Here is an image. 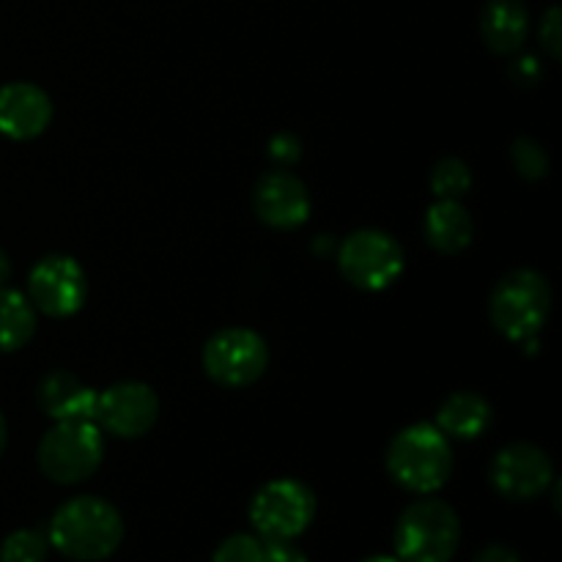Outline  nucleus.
Listing matches in <instances>:
<instances>
[{"instance_id":"2","label":"nucleus","mask_w":562,"mask_h":562,"mask_svg":"<svg viewBox=\"0 0 562 562\" xmlns=\"http://www.w3.org/2000/svg\"><path fill=\"white\" fill-rule=\"evenodd\" d=\"M387 472L412 494H434L453 475L450 439L428 423H415L393 437L387 448Z\"/></svg>"},{"instance_id":"31","label":"nucleus","mask_w":562,"mask_h":562,"mask_svg":"<svg viewBox=\"0 0 562 562\" xmlns=\"http://www.w3.org/2000/svg\"><path fill=\"white\" fill-rule=\"evenodd\" d=\"M362 562H401L398 558H390V554H373V558H366Z\"/></svg>"},{"instance_id":"5","label":"nucleus","mask_w":562,"mask_h":562,"mask_svg":"<svg viewBox=\"0 0 562 562\" xmlns=\"http://www.w3.org/2000/svg\"><path fill=\"white\" fill-rule=\"evenodd\" d=\"M36 459L44 477L60 486H75L102 467V431L93 420L55 423L38 442Z\"/></svg>"},{"instance_id":"6","label":"nucleus","mask_w":562,"mask_h":562,"mask_svg":"<svg viewBox=\"0 0 562 562\" xmlns=\"http://www.w3.org/2000/svg\"><path fill=\"white\" fill-rule=\"evenodd\" d=\"M269 368V346L256 329L228 327L203 346V371L220 387H250Z\"/></svg>"},{"instance_id":"1","label":"nucleus","mask_w":562,"mask_h":562,"mask_svg":"<svg viewBox=\"0 0 562 562\" xmlns=\"http://www.w3.org/2000/svg\"><path fill=\"white\" fill-rule=\"evenodd\" d=\"M47 541L69 560H108L124 541V519L108 499L75 497L55 510Z\"/></svg>"},{"instance_id":"30","label":"nucleus","mask_w":562,"mask_h":562,"mask_svg":"<svg viewBox=\"0 0 562 562\" xmlns=\"http://www.w3.org/2000/svg\"><path fill=\"white\" fill-rule=\"evenodd\" d=\"M5 442H9V426H5V417L3 412H0V456H3Z\"/></svg>"},{"instance_id":"17","label":"nucleus","mask_w":562,"mask_h":562,"mask_svg":"<svg viewBox=\"0 0 562 562\" xmlns=\"http://www.w3.org/2000/svg\"><path fill=\"white\" fill-rule=\"evenodd\" d=\"M492 404H488L483 395L470 393V390H461L453 393L437 412V428L448 439H461V442H470V439L483 437L492 426Z\"/></svg>"},{"instance_id":"7","label":"nucleus","mask_w":562,"mask_h":562,"mask_svg":"<svg viewBox=\"0 0 562 562\" xmlns=\"http://www.w3.org/2000/svg\"><path fill=\"white\" fill-rule=\"evenodd\" d=\"M338 267L355 289L382 291L404 272V247L384 231H355L338 247Z\"/></svg>"},{"instance_id":"11","label":"nucleus","mask_w":562,"mask_h":562,"mask_svg":"<svg viewBox=\"0 0 562 562\" xmlns=\"http://www.w3.org/2000/svg\"><path fill=\"white\" fill-rule=\"evenodd\" d=\"M159 417V398L148 384L119 382L97 395L93 423L121 439H137L154 428Z\"/></svg>"},{"instance_id":"14","label":"nucleus","mask_w":562,"mask_h":562,"mask_svg":"<svg viewBox=\"0 0 562 562\" xmlns=\"http://www.w3.org/2000/svg\"><path fill=\"white\" fill-rule=\"evenodd\" d=\"M38 406L55 423L93 420L97 393L88 384H82L75 373L53 371L38 384Z\"/></svg>"},{"instance_id":"20","label":"nucleus","mask_w":562,"mask_h":562,"mask_svg":"<svg viewBox=\"0 0 562 562\" xmlns=\"http://www.w3.org/2000/svg\"><path fill=\"white\" fill-rule=\"evenodd\" d=\"M49 541L38 530H14L0 543V562H44Z\"/></svg>"},{"instance_id":"18","label":"nucleus","mask_w":562,"mask_h":562,"mask_svg":"<svg viewBox=\"0 0 562 562\" xmlns=\"http://www.w3.org/2000/svg\"><path fill=\"white\" fill-rule=\"evenodd\" d=\"M36 333V311L31 300L14 289H0V351H16Z\"/></svg>"},{"instance_id":"21","label":"nucleus","mask_w":562,"mask_h":562,"mask_svg":"<svg viewBox=\"0 0 562 562\" xmlns=\"http://www.w3.org/2000/svg\"><path fill=\"white\" fill-rule=\"evenodd\" d=\"M510 159H514V168L519 170V176H525L530 181L543 179L549 173L547 151L532 137H516L514 146H510Z\"/></svg>"},{"instance_id":"9","label":"nucleus","mask_w":562,"mask_h":562,"mask_svg":"<svg viewBox=\"0 0 562 562\" xmlns=\"http://www.w3.org/2000/svg\"><path fill=\"white\" fill-rule=\"evenodd\" d=\"M86 269L69 256H44L27 278V300L33 311L49 318H69L86 305Z\"/></svg>"},{"instance_id":"19","label":"nucleus","mask_w":562,"mask_h":562,"mask_svg":"<svg viewBox=\"0 0 562 562\" xmlns=\"http://www.w3.org/2000/svg\"><path fill=\"white\" fill-rule=\"evenodd\" d=\"M472 187V170L464 159L445 157L431 170V190L439 201H461Z\"/></svg>"},{"instance_id":"16","label":"nucleus","mask_w":562,"mask_h":562,"mask_svg":"<svg viewBox=\"0 0 562 562\" xmlns=\"http://www.w3.org/2000/svg\"><path fill=\"white\" fill-rule=\"evenodd\" d=\"M423 234H426V241L437 252L459 256V252H464L472 245L475 223H472L470 212L461 206V201H437L426 212Z\"/></svg>"},{"instance_id":"29","label":"nucleus","mask_w":562,"mask_h":562,"mask_svg":"<svg viewBox=\"0 0 562 562\" xmlns=\"http://www.w3.org/2000/svg\"><path fill=\"white\" fill-rule=\"evenodd\" d=\"M333 247H335V241H333V236H329V234H324L322 239L313 241V250H316V252L322 250V256H327V252L333 250Z\"/></svg>"},{"instance_id":"25","label":"nucleus","mask_w":562,"mask_h":562,"mask_svg":"<svg viewBox=\"0 0 562 562\" xmlns=\"http://www.w3.org/2000/svg\"><path fill=\"white\" fill-rule=\"evenodd\" d=\"M269 157H272L278 165H294L296 159L302 157L300 137L289 135V132L274 135L272 143H269Z\"/></svg>"},{"instance_id":"23","label":"nucleus","mask_w":562,"mask_h":562,"mask_svg":"<svg viewBox=\"0 0 562 562\" xmlns=\"http://www.w3.org/2000/svg\"><path fill=\"white\" fill-rule=\"evenodd\" d=\"M541 47L547 49L549 58H562V11L560 5H552L541 22Z\"/></svg>"},{"instance_id":"15","label":"nucleus","mask_w":562,"mask_h":562,"mask_svg":"<svg viewBox=\"0 0 562 562\" xmlns=\"http://www.w3.org/2000/svg\"><path fill=\"white\" fill-rule=\"evenodd\" d=\"M530 33V14L521 0H488L481 11V36L497 55H516Z\"/></svg>"},{"instance_id":"24","label":"nucleus","mask_w":562,"mask_h":562,"mask_svg":"<svg viewBox=\"0 0 562 562\" xmlns=\"http://www.w3.org/2000/svg\"><path fill=\"white\" fill-rule=\"evenodd\" d=\"M508 75H510V80L516 82V86L532 88V86H538V82H541L543 66L538 64L536 55H521V58L510 60Z\"/></svg>"},{"instance_id":"13","label":"nucleus","mask_w":562,"mask_h":562,"mask_svg":"<svg viewBox=\"0 0 562 562\" xmlns=\"http://www.w3.org/2000/svg\"><path fill=\"white\" fill-rule=\"evenodd\" d=\"M53 121V102L33 82H5L0 88V135L33 140Z\"/></svg>"},{"instance_id":"28","label":"nucleus","mask_w":562,"mask_h":562,"mask_svg":"<svg viewBox=\"0 0 562 562\" xmlns=\"http://www.w3.org/2000/svg\"><path fill=\"white\" fill-rule=\"evenodd\" d=\"M9 278H11V261H9V256H5V252L0 250V289H3V285L9 283Z\"/></svg>"},{"instance_id":"3","label":"nucleus","mask_w":562,"mask_h":562,"mask_svg":"<svg viewBox=\"0 0 562 562\" xmlns=\"http://www.w3.org/2000/svg\"><path fill=\"white\" fill-rule=\"evenodd\" d=\"M552 313V289L536 269H514L505 274L488 300L494 329L514 344L536 338Z\"/></svg>"},{"instance_id":"4","label":"nucleus","mask_w":562,"mask_h":562,"mask_svg":"<svg viewBox=\"0 0 562 562\" xmlns=\"http://www.w3.org/2000/svg\"><path fill=\"white\" fill-rule=\"evenodd\" d=\"M459 543V514L442 499H417L395 525V552L401 562H450Z\"/></svg>"},{"instance_id":"27","label":"nucleus","mask_w":562,"mask_h":562,"mask_svg":"<svg viewBox=\"0 0 562 562\" xmlns=\"http://www.w3.org/2000/svg\"><path fill=\"white\" fill-rule=\"evenodd\" d=\"M475 562H521L519 554L510 547H503V543H492V547L481 549Z\"/></svg>"},{"instance_id":"12","label":"nucleus","mask_w":562,"mask_h":562,"mask_svg":"<svg viewBox=\"0 0 562 562\" xmlns=\"http://www.w3.org/2000/svg\"><path fill=\"white\" fill-rule=\"evenodd\" d=\"M256 214L278 231H294L311 217V195L300 176L289 170H269L258 179L252 192Z\"/></svg>"},{"instance_id":"10","label":"nucleus","mask_w":562,"mask_h":562,"mask_svg":"<svg viewBox=\"0 0 562 562\" xmlns=\"http://www.w3.org/2000/svg\"><path fill=\"white\" fill-rule=\"evenodd\" d=\"M492 486L514 503H527L547 492L554 483L552 459L530 442H514L499 450L492 461Z\"/></svg>"},{"instance_id":"22","label":"nucleus","mask_w":562,"mask_h":562,"mask_svg":"<svg viewBox=\"0 0 562 562\" xmlns=\"http://www.w3.org/2000/svg\"><path fill=\"white\" fill-rule=\"evenodd\" d=\"M263 560V541L247 532H236V536L225 538L214 552L212 562H261Z\"/></svg>"},{"instance_id":"26","label":"nucleus","mask_w":562,"mask_h":562,"mask_svg":"<svg viewBox=\"0 0 562 562\" xmlns=\"http://www.w3.org/2000/svg\"><path fill=\"white\" fill-rule=\"evenodd\" d=\"M261 562H307V558L291 541H267Z\"/></svg>"},{"instance_id":"8","label":"nucleus","mask_w":562,"mask_h":562,"mask_svg":"<svg viewBox=\"0 0 562 562\" xmlns=\"http://www.w3.org/2000/svg\"><path fill=\"white\" fill-rule=\"evenodd\" d=\"M316 516V494L302 481H272L252 497L250 521L263 541H294Z\"/></svg>"}]
</instances>
